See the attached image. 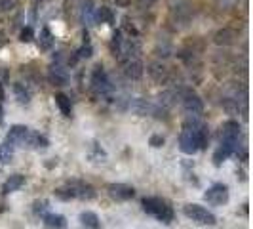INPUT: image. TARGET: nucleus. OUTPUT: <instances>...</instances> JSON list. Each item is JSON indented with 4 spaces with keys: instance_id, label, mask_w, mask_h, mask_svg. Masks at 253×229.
Listing matches in <instances>:
<instances>
[{
    "instance_id": "obj_1",
    "label": "nucleus",
    "mask_w": 253,
    "mask_h": 229,
    "mask_svg": "<svg viewBox=\"0 0 253 229\" xmlns=\"http://www.w3.org/2000/svg\"><path fill=\"white\" fill-rule=\"evenodd\" d=\"M208 140H210L208 126L204 122H198V120H189L183 126L181 138H179V147L187 155H194L198 149L208 145Z\"/></svg>"
},
{
    "instance_id": "obj_2",
    "label": "nucleus",
    "mask_w": 253,
    "mask_h": 229,
    "mask_svg": "<svg viewBox=\"0 0 253 229\" xmlns=\"http://www.w3.org/2000/svg\"><path fill=\"white\" fill-rule=\"evenodd\" d=\"M143 208L145 212L152 214L154 218H158L160 222L164 224H171L173 222V210L171 206L162 201V199H156V197H149V199H143Z\"/></svg>"
},
{
    "instance_id": "obj_3",
    "label": "nucleus",
    "mask_w": 253,
    "mask_h": 229,
    "mask_svg": "<svg viewBox=\"0 0 253 229\" xmlns=\"http://www.w3.org/2000/svg\"><path fill=\"white\" fill-rule=\"evenodd\" d=\"M183 212H185V216L190 218V220L196 222V224H200V226H213L217 222L215 216H213L208 208L200 206V204H187Z\"/></svg>"
},
{
    "instance_id": "obj_4",
    "label": "nucleus",
    "mask_w": 253,
    "mask_h": 229,
    "mask_svg": "<svg viewBox=\"0 0 253 229\" xmlns=\"http://www.w3.org/2000/svg\"><path fill=\"white\" fill-rule=\"evenodd\" d=\"M91 88H93L95 94H101V96L109 94V92L113 90L111 80H109L107 73L103 71L101 65H97V67H95V71H93V75H91Z\"/></svg>"
},
{
    "instance_id": "obj_5",
    "label": "nucleus",
    "mask_w": 253,
    "mask_h": 229,
    "mask_svg": "<svg viewBox=\"0 0 253 229\" xmlns=\"http://www.w3.org/2000/svg\"><path fill=\"white\" fill-rule=\"evenodd\" d=\"M204 199L210 204H215V206L225 204L228 201V187L223 183H215L204 193Z\"/></svg>"
},
{
    "instance_id": "obj_6",
    "label": "nucleus",
    "mask_w": 253,
    "mask_h": 229,
    "mask_svg": "<svg viewBox=\"0 0 253 229\" xmlns=\"http://www.w3.org/2000/svg\"><path fill=\"white\" fill-rule=\"evenodd\" d=\"M120 63H122V69H124V73H126L127 78L137 80V78L143 76V63H141V59L137 56H127Z\"/></svg>"
},
{
    "instance_id": "obj_7",
    "label": "nucleus",
    "mask_w": 253,
    "mask_h": 229,
    "mask_svg": "<svg viewBox=\"0 0 253 229\" xmlns=\"http://www.w3.org/2000/svg\"><path fill=\"white\" fill-rule=\"evenodd\" d=\"M183 107H185V111L189 114H192V116H198V114L204 111L202 100H200L194 92H190V90L183 94Z\"/></svg>"
},
{
    "instance_id": "obj_8",
    "label": "nucleus",
    "mask_w": 253,
    "mask_h": 229,
    "mask_svg": "<svg viewBox=\"0 0 253 229\" xmlns=\"http://www.w3.org/2000/svg\"><path fill=\"white\" fill-rule=\"evenodd\" d=\"M109 195L114 201H129V199H133L135 191L126 183H111L109 185Z\"/></svg>"
},
{
    "instance_id": "obj_9",
    "label": "nucleus",
    "mask_w": 253,
    "mask_h": 229,
    "mask_svg": "<svg viewBox=\"0 0 253 229\" xmlns=\"http://www.w3.org/2000/svg\"><path fill=\"white\" fill-rule=\"evenodd\" d=\"M236 149H238V141H221L219 149H217L215 155H213V163H215V166L223 165V161H227L228 157L236 151Z\"/></svg>"
},
{
    "instance_id": "obj_10",
    "label": "nucleus",
    "mask_w": 253,
    "mask_h": 229,
    "mask_svg": "<svg viewBox=\"0 0 253 229\" xmlns=\"http://www.w3.org/2000/svg\"><path fill=\"white\" fill-rule=\"evenodd\" d=\"M240 138V124L236 120H228L221 128V141H238Z\"/></svg>"
},
{
    "instance_id": "obj_11",
    "label": "nucleus",
    "mask_w": 253,
    "mask_h": 229,
    "mask_svg": "<svg viewBox=\"0 0 253 229\" xmlns=\"http://www.w3.org/2000/svg\"><path fill=\"white\" fill-rule=\"evenodd\" d=\"M50 80L55 86H63L69 82V73L61 63H53L50 67Z\"/></svg>"
},
{
    "instance_id": "obj_12",
    "label": "nucleus",
    "mask_w": 253,
    "mask_h": 229,
    "mask_svg": "<svg viewBox=\"0 0 253 229\" xmlns=\"http://www.w3.org/2000/svg\"><path fill=\"white\" fill-rule=\"evenodd\" d=\"M236 38H238L236 31H232V29L225 27V29L217 31V33H215V38H213V40H215L217 46H232V44L236 42Z\"/></svg>"
},
{
    "instance_id": "obj_13",
    "label": "nucleus",
    "mask_w": 253,
    "mask_h": 229,
    "mask_svg": "<svg viewBox=\"0 0 253 229\" xmlns=\"http://www.w3.org/2000/svg\"><path fill=\"white\" fill-rule=\"evenodd\" d=\"M71 185H73V189H75V199H84V201H89V199H93V197H95L93 187L88 185V183H84V181H73Z\"/></svg>"
},
{
    "instance_id": "obj_14",
    "label": "nucleus",
    "mask_w": 253,
    "mask_h": 229,
    "mask_svg": "<svg viewBox=\"0 0 253 229\" xmlns=\"http://www.w3.org/2000/svg\"><path fill=\"white\" fill-rule=\"evenodd\" d=\"M149 75L152 76V80H154V82L162 84V82L168 80V69L160 63H151L149 65Z\"/></svg>"
},
{
    "instance_id": "obj_15",
    "label": "nucleus",
    "mask_w": 253,
    "mask_h": 229,
    "mask_svg": "<svg viewBox=\"0 0 253 229\" xmlns=\"http://www.w3.org/2000/svg\"><path fill=\"white\" fill-rule=\"evenodd\" d=\"M44 226L46 229H65L67 220L61 214H48V216H44Z\"/></svg>"
},
{
    "instance_id": "obj_16",
    "label": "nucleus",
    "mask_w": 253,
    "mask_h": 229,
    "mask_svg": "<svg viewBox=\"0 0 253 229\" xmlns=\"http://www.w3.org/2000/svg\"><path fill=\"white\" fill-rule=\"evenodd\" d=\"M80 222L86 229H101V222L95 212H82L80 214Z\"/></svg>"
},
{
    "instance_id": "obj_17",
    "label": "nucleus",
    "mask_w": 253,
    "mask_h": 229,
    "mask_svg": "<svg viewBox=\"0 0 253 229\" xmlns=\"http://www.w3.org/2000/svg\"><path fill=\"white\" fill-rule=\"evenodd\" d=\"M23 183H25V176H21V174H13V176H10L8 181L4 183L2 191H4V193H12V191L19 189Z\"/></svg>"
},
{
    "instance_id": "obj_18",
    "label": "nucleus",
    "mask_w": 253,
    "mask_h": 229,
    "mask_svg": "<svg viewBox=\"0 0 253 229\" xmlns=\"http://www.w3.org/2000/svg\"><path fill=\"white\" fill-rule=\"evenodd\" d=\"M51 46H53V35H51V31L48 27H44L42 31H40V37H38V48L40 50H50Z\"/></svg>"
},
{
    "instance_id": "obj_19",
    "label": "nucleus",
    "mask_w": 253,
    "mask_h": 229,
    "mask_svg": "<svg viewBox=\"0 0 253 229\" xmlns=\"http://www.w3.org/2000/svg\"><path fill=\"white\" fill-rule=\"evenodd\" d=\"M55 103H57L59 111H61L65 116H71V113H73V105H71V100H69L65 94H57V96H55Z\"/></svg>"
},
{
    "instance_id": "obj_20",
    "label": "nucleus",
    "mask_w": 253,
    "mask_h": 229,
    "mask_svg": "<svg viewBox=\"0 0 253 229\" xmlns=\"http://www.w3.org/2000/svg\"><path fill=\"white\" fill-rule=\"evenodd\" d=\"M12 159H13V145L8 143V141H4L0 145V165H8Z\"/></svg>"
},
{
    "instance_id": "obj_21",
    "label": "nucleus",
    "mask_w": 253,
    "mask_h": 229,
    "mask_svg": "<svg viewBox=\"0 0 253 229\" xmlns=\"http://www.w3.org/2000/svg\"><path fill=\"white\" fill-rule=\"evenodd\" d=\"M82 19L86 25H95V15H93V2L88 0L84 2V8H82Z\"/></svg>"
},
{
    "instance_id": "obj_22",
    "label": "nucleus",
    "mask_w": 253,
    "mask_h": 229,
    "mask_svg": "<svg viewBox=\"0 0 253 229\" xmlns=\"http://www.w3.org/2000/svg\"><path fill=\"white\" fill-rule=\"evenodd\" d=\"M13 94H15V98H17V102L27 105V103L31 102V94H29V90L23 86V84H13Z\"/></svg>"
},
{
    "instance_id": "obj_23",
    "label": "nucleus",
    "mask_w": 253,
    "mask_h": 229,
    "mask_svg": "<svg viewBox=\"0 0 253 229\" xmlns=\"http://www.w3.org/2000/svg\"><path fill=\"white\" fill-rule=\"evenodd\" d=\"M101 21V23H113L114 17H113V12L107 8V6H101L99 10H97V15H95V21Z\"/></svg>"
},
{
    "instance_id": "obj_24",
    "label": "nucleus",
    "mask_w": 253,
    "mask_h": 229,
    "mask_svg": "<svg viewBox=\"0 0 253 229\" xmlns=\"http://www.w3.org/2000/svg\"><path fill=\"white\" fill-rule=\"evenodd\" d=\"M221 105H223V109H225L228 114H236L238 111H240V105H238V102H236V100H230V98H225Z\"/></svg>"
},
{
    "instance_id": "obj_25",
    "label": "nucleus",
    "mask_w": 253,
    "mask_h": 229,
    "mask_svg": "<svg viewBox=\"0 0 253 229\" xmlns=\"http://www.w3.org/2000/svg\"><path fill=\"white\" fill-rule=\"evenodd\" d=\"M55 197H59V199H63V201L75 199V189H73V185L69 183L67 187H59V189H55Z\"/></svg>"
},
{
    "instance_id": "obj_26",
    "label": "nucleus",
    "mask_w": 253,
    "mask_h": 229,
    "mask_svg": "<svg viewBox=\"0 0 253 229\" xmlns=\"http://www.w3.org/2000/svg\"><path fill=\"white\" fill-rule=\"evenodd\" d=\"M131 109H133L135 113H139V114H147L152 107L145 102V100H135V102H133V105H131Z\"/></svg>"
},
{
    "instance_id": "obj_27",
    "label": "nucleus",
    "mask_w": 253,
    "mask_h": 229,
    "mask_svg": "<svg viewBox=\"0 0 253 229\" xmlns=\"http://www.w3.org/2000/svg\"><path fill=\"white\" fill-rule=\"evenodd\" d=\"M19 40H21V42L33 40V29H31V27H25V29L21 31V35H19Z\"/></svg>"
},
{
    "instance_id": "obj_28",
    "label": "nucleus",
    "mask_w": 253,
    "mask_h": 229,
    "mask_svg": "<svg viewBox=\"0 0 253 229\" xmlns=\"http://www.w3.org/2000/svg\"><path fill=\"white\" fill-rule=\"evenodd\" d=\"M149 143H151L152 147H162V145H164V138H162V136H158V134H154V136H151Z\"/></svg>"
},
{
    "instance_id": "obj_29",
    "label": "nucleus",
    "mask_w": 253,
    "mask_h": 229,
    "mask_svg": "<svg viewBox=\"0 0 253 229\" xmlns=\"http://www.w3.org/2000/svg\"><path fill=\"white\" fill-rule=\"evenodd\" d=\"M13 8V0H0V13L10 12Z\"/></svg>"
},
{
    "instance_id": "obj_30",
    "label": "nucleus",
    "mask_w": 253,
    "mask_h": 229,
    "mask_svg": "<svg viewBox=\"0 0 253 229\" xmlns=\"http://www.w3.org/2000/svg\"><path fill=\"white\" fill-rule=\"evenodd\" d=\"M91 56V46L89 44H84L80 50H78V57H89Z\"/></svg>"
},
{
    "instance_id": "obj_31",
    "label": "nucleus",
    "mask_w": 253,
    "mask_h": 229,
    "mask_svg": "<svg viewBox=\"0 0 253 229\" xmlns=\"http://www.w3.org/2000/svg\"><path fill=\"white\" fill-rule=\"evenodd\" d=\"M46 208H48V203H46V201H37V203H35V208H33V210H35L37 214H42V212H44Z\"/></svg>"
},
{
    "instance_id": "obj_32",
    "label": "nucleus",
    "mask_w": 253,
    "mask_h": 229,
    "mask_svg": "<svg viewBox=\"0 0 253 229\" xmlns=\"http://www.w3.org/2000/svg\"><path fill=\"white\" fill-rule=\"evenodd\" d=\"M156 2H158V0H137V6H139V8H151Z\"/></svg>"
},
{
    "instance_id": "obj_33",
    "label": "nucleus",
    "mask_w": 253,
    "mask_h": 229,
    "mask_svg": "<svg viewBox=\"0 0 253 229\" xmlns=\"http://www.w3.org/2000/svg\"><path fill=\"white\" fill-rule=\"evenodd\" d=\"M4 82H6V71L0 69V84H4Z\"/></svg>"
},
{
    "instance_id": "obj_34",
    "label": "nucleus",
    "mask_w": 253,
    "mask_h": 229,
    "mask_svg": "<svg viewBox=\"0 0 253 229\" xmlns=\"http://www.w3.org/2000/svg\"><path fill=\"white\" fill-rule=\"evenodd\" d=\"M116 4H120V6H127V4H129V0H116Z\"/></svg>"
},
{
    "instance_id": "obj_35",
    "label": "nucleus",
    "mask_w": 253,
    "mask_h": 229,
    "mask_svg": "<svg viewBox=\"0 0 253 229\" xmlns=\"http://www.w3.org/2000/svg\"><path fill=\"white\" fill-rule=\"evenodd\" d=\"M0 122H2V107H0Z\"/></svg>"
}]
</instances>
